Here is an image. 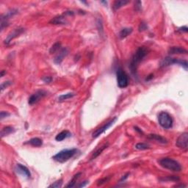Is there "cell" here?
Instances as JSON below:
<instances>
[{"instance_id": "obj_35", "label": "cell", "mask_w": 188, "mask_h": 188, "mask_svg": "<svg viewBox=\"0 0 188 188\" xmlns=\"http://www.w3.org/2000/svg\"><path fill=\"white\" fill-rule=\"evenodd\" d=\"M179 31H180V32H187V31H188V28H187V27H186V26H184V27H180V28L179 29Z\"/></svg>"}, {"instance_id": "obj_21", "label": "cell", "mask_w": 188, "mask_h": 188, "mask_svg": "<svg viewBox=\"0 0 188 188\" xmlns=\"http://www.w3.org/2000/svg\"><path fill=\"white\" fill-rule=\"evenodd\" d=\"M107 147H108V143H105L104 145H103L102 146H101L100 148H98V149L93 154V155H92V156H91V160H94L95 158H96L97 156H99V155L101 154V152H102L104 149H107Z\"/></svg>"}, {"instance_id": "obj_20", "label": "cell", "mask_w": 188, "mask_h": 188, "mask_svg": "<svg viewBox=\"0 0 188 188\" xmlns=\"http://www.w3.org/2000/svg\"><path fill=\"white\" fill-rule=\"evenodd\" d=\"M128 3H129V1H127V0H119V1H116L113 4V9L115 10H116L122 8L123 6H125V5H127Z\"/></svg>"}, {"instance_id": "obj_31", "label": "cell", "mask_w": 188, "mask_h": 188, "mask_svg": "<svg viewBox=\"0 0 188 188\" xmlns=\"http://www.w3.org/2000/svg\"><path fill=\"white\" fill-rule=\"evenodd\" d=\"M10 85H11V82H9V81H8V82H3V83H2V84L1 85V90H3L4 89L6 88L7 87H8V86H10Z\"/></svg>"}, {"instance_id": "obj_22", "label": "cell", "mask_w": 188, "mask_h": 188, "mask_svg": "<svg viewBox=\"0 0 188 188\" xmlns=\"http://www.w3.org/2000/svg\"><path fill=\"white\" fill-rule=\"evenodd\" d=\"M81 174H82L81 173H78V174H75V175L74 176V177L72 178V179H71V180L69 182V183L66 185L67 187H74L76 181H77V179L79 178V176H81Z\"/></svg>"}, {"instance_id": "obj_3", "label": "cell", "mask_w": 188, "mask_h": 188, "mask_svg": "<svg viewBox=\"0 0 188 188\" xmlns=\"http://www.w3.org/2000/svg\"><path fill=\"white\" fill-rule=\"evenodd\" d=\"M78 150L76 149H64V150L60 151L57 154H56L52 158L55 161L60 163H63L68 161L70 159H71L74 156L77 154Z\"/></svg>"}, {"instance_id": "obj_6", "label": "cell", "mask_w": 188, "mask_h": 188, "mask_svg": "<svg viewBox=\"0 0 188 188\" xmlns=\"http://www.w3.org/2000/svg\"><path fill=\"white\" fill-rule=\"evenodd\" d=\"M116 76H117V82L118 86L121 88H124L127 87L129 85V79L128 76L126 74L122 68H119L116 72Z\"/></svg>"}, {"instance_id": "obj_37", "label": "cell", "mask_w": 188, "mask_h": 188, "mask_svg": "<svg viewBox=\"0 0 188 188\" xmlns=\"http://www.w3.org/2000/svg\"><path fill=\"white\" fill-rule=\"evenodd\" d=\"M5 73L6 72H5V71H2V72H1V76H2V77L4 76V74H5Z\"/></svg>"}, {"instance_id": "obj_8", "label": "cell", "mask_w": 188, "mask_h": 188, "mask_svg": "<svg viewBox=\"0 0 188 188\" xmlns=\"http://www.w3.org/2000/svg\"><path fill=\"white\" fill-rule=\"evenodd\" d=\"M187 142H188V133L183 132L181 134L176 141V145L179 149L182 150H187Z\"/></svg>"}, {"instance_id": "obj_7", "label": "cell", "mask_w": 188, "mask_h": 188, "mask_svg": "<svg viewBox=\"0 0 188 188\" xmlns=\"http://www.w3.org/2000/svg\"><path fill=\"white\" fill-rule=\"evenodd\" d=\"M117 119H118L117 117L112 118L110 119L109 121H107V123H105L104 125H103V126H101V127H99V128L97 129L96 131H94V132H93V134H92V137H93V138H98V137H99L101 134H103V133L104 132H106L107 130L109 128V127H112V125L116 123V121H117Z\"/></svg>"}, {"instance_id": "obj_24", "label": "cell", "mask_w": 188, "mask_h": 188, "mask_svg": "<svg viewBox=\"0 0 188 188\" xmlns=\"http://www.w3.org/2000/svg\"><path fill=\"white\" fill-rule=\"evenodd\" d=\"M135 149L141 151L146 150V149H150V145L147 143H137L135 145Z\"/></svg>"}, {"instance_id": "obj_27", "label": "cell", "mask_w": 188, "mask_h": 188, "mask_svg": "<svg viewBox=\"0 0 188 188\" xmlns=\"http://www.w3.org/2000/svg\"><path fill=\"white\" fill-rule=\"evenodd\" d=\"M161 181H174V182H177L179 180V177L176 176H168L166 178L160 179Z\"/></svg>"}, {"instance_id": "obj_36", "label": "cell", "mask_w": 188, "mask_h": 188, "mask_svg": "<svg viewBox=\"0 0 188 188\" xmlns=\"http://www.w3.org/2000/svg\"><path fill=\"white\" fill-rule=\"evenodd\" d=\"M129 174H127V175H125V176H124V177H122V179H121V182H122V181H124L125 179H127V178H128V176H129Z\"/></svg>"}, {"instance_id": "obj_11", "label": "cell", "mask_w": 188, "mask_h": 188, "mask_svg": "<svg viewBox=\"0 0 188 188\" xmlns=\"http://www.w3.org/2000/svg\"><path fill=\"white\" fill-rule=\"evenodd\" d=\"M15 171L17 174H20L22 176L26 177L27 179H30L31 177V173H30V170L26 167V166L20 164V163H18L16 165V168H15Z\"/></svg>"}, {"instance_id": "obj_19", "label": "cell", "mask_w": 188, "mask_h": 188, "mask_svg": "<svg viewBox=\"0 0 188 188\" xmlns=\"http://www.w3.org/2000/svg\"><path fill=\"white\" fill-rule=\"evenodd\" d=\"M15 132V129L12 127H5L4 128H2V129L1 130V137L4 138L5 136H7L8 134L13 133Z\"/></svg>"}, {"instance_id": "obj_29", "label": "cell", "mask_w": 188, "mask_h": 188, "mask_svg": "<svg viewBox=\"0 0 188 188\" xmlns=\"http://www.w3.org/2000/svg\"><path fill=\"white\" fill-rule=\"evenodd\" d=\"M147 29V25L144 22H141L139 26V31L140 32H142V31H144Z\"/></svg>"}, {"instance_id": "obj_30", "label": "cell", "mask_w": 188, "mask_h": 188, "mask_svg": "<svg viewBox=\"0 0 188 188\" xmlns=\"http://www.w3.org/2000/svg\"><path fill=\"white\" fill-rule=\"evenodd\" d=\"M10 116V113H8V112H5V111H2L1 112V114H0V117H1V120H3L5 118Z\"/></svg>"}, {"instance_id": "obj_14", "label": "cell", "mask_w": 188, "mask_h": 188, "mask_svg": "<svg viewBox=\"0 0 188 188\" xmlns=\"http://www.w3.org/2000/svg\"><path fill=\"white\" fill-rule=\"evenodd\" d=\"M168 53L170 54H187V51L185 49L179 46H173L171 47L168 50Z\"/></svg>"}, {"instance_id": "obj_4", "label": "cell", "mask_w": 188, "mask_h": 188, "mask_svg": "<svg viewBox=\"0 0 188 188\" xmlns=\"http://www.w3.org/2000/svg\"><path fill=\"white\" fill-rule=\"evenodd\" d=\"M158 121L163 128L168 129L173 127V118L167 112H161L158 115Z\"/></svg>"}, {"instance_id": "obj_17", "label": "cell", "mask_w": 188, "mask_h": 188, "mask_svg": "<svg viewBox=\"0 0 188 188\" xmlns=\"http://www.w3.org/2000/svg\"><path fill=\"white\" fill-rule=\"evenodd\" d=\"M133 30L132 28H131V27H126V28H123L120 31V32H119V37H120L121 39H123V38H127L128 35H129L132 32Z\"/></svg>"}, {"instance_id": "obj_25", "label": "cell", "mask_w": 188, "mask_h": 188, "mask_svg": "<svg viewBox=\"0 0 188 188\" xmlns=\"http://www.w3.org/2000/svg\"><path fill=\"white\" fill-rule=\"evenodd\" d=\"M60 43H54L53 46L51 47L50 50H49V52H50V54H53V53H55L56 52H57V51L60 49Z\"/></svg>"}, {"instance_id": "obj_34", "label": "cell", "mask_w": 188, "mask_h": 188, "mask_svg": "<svg viewBox=\"0 0 188 188\" xmlns=\"http://www.w3.org/2000/svg\"><path fill=\"white\" fill-rule=\"evenodd\" d=\"M88 182H89L88 181H84L83 182H82L81 184H79V185H77V187H85L86 185L88 184Z\"/></svg>"}, {"instance_id": "obj_26", "label": "cell", "mask_w": 188, "mask_h": 188, "mask_svg": "<svg viewBox=\"0 0 188 188\" xmlns=\"http://www.w3.org/2000/svg\"><path fill=\"white\" fill-rule=\"evenodd\" d=\"M62 185H63V179H59V180L56 181L55 182H54V183L52 184L51 185H49V187L60 188L62 187Z\"/></svg>"}, {"instance_id": "obj_16", "label": "cell", "mask_w": 188, "mask_h": 188, "mask_svg": "<svg viewBox=\"0 0 188 188\" xmlns=\"http://www.w3.org/2000/svg\"><path fill=\"white\" fill-rule=\"evenodd\" d=\"M71 136V133L69 131H68V130H65V131H63L59 133L57 136L55 137V140L57 141H63V140L70 138Z\"/></svg>"}, {"instance_id": "obj_13", "label": "cell", "mask_w": 188, "mask_h": 188, "mask_svg": "<svg viewBox=\"0 0 188 188\" xmlns=\"http://www.w3.org/2000/svg\"><path fill=\"white\" fill-rule=\"evenodd\" d=\"M68 49L66 48H63L60 51V52L58 53L57 56L54 58V61L56 64H60L63 60L64 57L68 54Z\"/></svg>"}, {"instance_id": "obj_12", "label": "cell", "mask_w": 188, "mask_h": 188, "mask_svg": "<svg viewBox=\"0 0 188 188\" xmlns=\"http://www.w3.org/2000/svg\"><path fill=\"white\" fill-rule=\"evenodd\" d=\"M24 32V29L21 28V27H19V28L15 29L13 32H11L9 35H8L6 39L5 40V43L6 45H8L10 43V41H11L12 40H13L14 38L19 37L21 34H22Z\"/></svg>"}, {"instance_id": "obj_23", "label": "cell", "mask_w": 188, "mask_h": 188, "mask_svg": "<svg viewBox=\"0 0 188 188\" xmlns=\"http://www.w3.org/2000/svg\"><path fill=\"white\" fill-rule=\"evenodd\" d=\"M74 96H75V93H65V94L60 95V96L58 97V101H65V100L68 99V98H72V97H74Z\"/></svg>"}, {"instance_id": "obj_10", "label": "cell", "mask_w": 188, "mask_h": 188, "mask_svg": "<svg viewBox=\"0 0 188 188\" xmlns=\"http://www.w3.org/2000/svg\"><path fill=\"white\" fill-rule=\"evenodd\" d=\"M67 16H74V12L73 11H66L63 15L54 17L50 21V23L52 24H65L67 23Z\"/></svg>"}, {"instance_id": "obj_33", "label": "cell", "mask_w": 188, "mask_h": 188, "mask_svg": "<svg viewBox=\"0 0 188 188\" xmlns=\"http://www.w3.org/2000/svg\"><path fill=\"white\" fill-rule=\"evenodd\" d=\"M141 5H142V3H141V2H140V1H137V2H135L134 6H135L136 10H140L141 9Z\"/></svg>"}, {"instance_id": "obj_9", "label": "cell", "mask_w": 188, "mask_h": 188, "mask_svg": "<svg viewBox=\"0 0 188 188\" xmlns=\"http://www.w3.org/2000/svg\"><path fill=\"white\" fill-rule=\"evenodd\" d=\"M47 95V93L43 90H40L35 92V93L32 94L29 97L28 103L30 105H33V104L38 103L40 100H41L43 98H44Z\"/></svg>"}, {"instance_id": "obj_32", "label": "cell", "mask_w": 188, "mask_h": 188, "mask_svg": "<svg viewBox=\"0 0 188 188\" xmlns=\"http://www.w3.org/2000/svg\"><path fill=\"white\" fill-rule=\"evenodd\" d=\"M42 80L45 82V83H50L52 80V78L51 76H44L42 79Z\"/></svg>"}, {"instance_id": "obj_38", "label": "cell", "mask_w": 188, "mask_h": 188, "mask_svg": "<svg viewBox=\"0 0 188 188\" xmlns=\"http://www.w3.org/2000/svg\"><path fill=\"white\" fill-rule=\"evenodd\" d=\"M176 187H186L185 185H176Z\"/></svg>"}, {"instance_id": "obj_18", "label": "cell", "mask_w": 188, "mask_h": 188, "mask_svg": "<svg viewBox=\"0 0 188 188\" xmlns=\"http://www.w3.org/2000/svg\"><path fill=\"white\" fill-rule=\"evenodd\" d=\"M27 143L30 144V145L34 146V147H40V146L43 145V141L38 138H33L32 139H30L27 142Z\"/></svg>"}, {"instance_id": "obj_1", "label": "cell", "mask_w": 188, "mask_h": 188, "mask_svg": "<svg viewBox=\"0 0 188 188\" xmlns=\"http://www.w3.org/2000/svg\"><path fill=\"white\" fill-rule=\"evenodd\" d=\"M148 53V50L144 46L138 48V50L135 52L133 57H132L131 62H130L129 68L131 70V72L134 76H137V69L140 63V62L143 60L144 57L146 56Z\"/></svg>"}, {"instance_id": "obj_2", "label": "cell", "mask_w": 188, "mask_h": 188, "mask_svg": "<svg viewBox=\"0 0 188 188\" xmlns=\"http://www.w3.org/2000/svg\"><path fill=\"white\" fill-rule=\"evenodd\" d=\"M159 163L163 168L168 169L174 172H180L182 171V166L180 163L174 159L169 157H165L159 160Z\"/></svg>"}, {"instance_id": "obj_5", "label": "cell", "mask_w": 188, "mask_h": 188, "mask_svg": "<svg viewBox=\"0 0 188 188\" xmlns=\"http://www.w3.org/2000/svg\"><path fill=\"white\" fill-rule=\"evenodd\" d=\"M179 65L181 66L184 67L185 70L187 69V62L186 60H179V59H175V58H171L170 57H167L161 62L160 66L161 67H166L168 65Z\"/></svg>"}, {"instance_id": "obj_15", "label": "cell", "mask_w": 188, "mask_h": 188, "mask_svg": "<svg viewBox=\"0 0 188 188\" xmlns=\"http://www.w3.org/2000/svg\"><path fill=\"white\" fill-rule=\"evenodd\" d=\"M148 138L150 140H153L156 141L157 143H160L165 144L168 143V140L167 139L163 137H162L160 134H150L148 135Z\"/></svg>"}, {"instance_id": "obj_28", "label": "cell", "mask_w": 188, "mask_h": 188, "mask_svg": "<svg viewBox=\"0 0 188 188\" xmlns=\"http://www.w3.org/2000/svg\"><path fill=\"white\" fill-rule=\"evenodd\" d=\"M109 179H110V177H107V178L105 177V178H104V179H100V180L98 182V185H101L104 183H107V182L109 180Z\"/></svg>"}]
</instances>
